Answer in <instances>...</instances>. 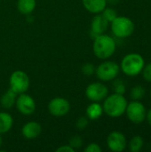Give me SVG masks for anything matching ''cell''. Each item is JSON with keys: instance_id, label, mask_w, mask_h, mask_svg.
<instances>
[{"instance_id": "ffe728a7", "label": "cell", "mask_w": 151, "mask_h": 152, "mask_svg": "<svg viewBox=\"0 0 151 152\" xmlns=\"http://www.w3.org/2000/svg\"><path fill=\"white\" fill-rule=\"evenodd\" d=\"M145 88L142 86H135L132 88L130 92V97L133 99V101H140L142 100L145 95Z\"/></svg>"}, {"instance_id": "ac0fdd59", "label": "cell", "mask_w": 151, "mask_h": 152, "mask_svg": "<svg viewBox=\"0 0 151 152\" xmlns=\"http://www.w3.org/2000/svg\"><path fill=\"white\" fill-rule=\"evenodd\" d=\"M13 125L12 117L7 112H0V134L8 133Z\"/></svg>"}, {"instance_id": "ba28073f", "label": "cell", "mask_w": 151, "mask_h": 152, "mask_svg": "<svg viewBox=\"0 0 151 152\" xmlns=\"http://www.w3.org/2000/svg\"><path fill=\"white\" fill-rule=\"evenodd\" d=\"M108 95L109 89L107 86L101 82L92 83L85 89V96L91 102H100L103 101Z\"/></svg>"}, {"instance_id": "6da1fadb", "label": "cell", "mask_w": 151, "mask_h": 152, "mask_svg": "<svg viewBox=\"0 0 151 152\" xmlns=\"http://www.w3.org/2000/svg\"><path fill=\"white\" fill-rule=\"evenodd\" d=\"M103 101V112L109 117L117 118L125 113L128 102L124 94L114 93L110 95H108Z\"/></svg>"}, {"instance_id": "44dd1931", "label": "cell", "mask_w": 151, "mask_h": 152, "mask_svg": "<svg viewBox=\"0 0 151 152\" xmlns=\"http://www.w3.org/2000/svg\"><path fill=\"white\" fill-rule=\"evenodd\" d=\"M101 15L110 23L112 20H114L118 15H117V12H116V10L114 9V8H112V7H105V9L101 12Z\"/></svg>"}, {"instance_id": "d4e9b609", "label": "cell", "mask_w": 151, "mask_h": 152, "mask_svg": "<svg viewBox=\"0 0 151 152\" xmlns=\"http://www.w3.org/2000/svg\"><path fill=\"white\" fill-rule=\"evenodd\" d=\"M88 123H89V119L86 116L85 117H80L77 119L76 127L78 130H84L88 126Z\"/></svg>"}, {"instance_id": "8992f818", "label": "cell", "mask_w": 151, "mask_h": 152, "mask_svg": "<svg viewBox=\"0 0 151 152\" xmlns=\"http://www.w3.org/2000/svg\"><path fill=\"white\" fill-rule=\"evenodd\" d=\"M10 88L17 94L26 93L29 88L30 81L28 74L22 70H15L10 76Z\"/></svg>"}, {"instance_id": "4fadbf2b", "label": "cell", "mask_w": 151, "mask_h": 152, "mask_svg": "<svg viewBox=\"0 0 151 152\" xmlns=\"http://www.w3.org/2000/svg\"><path fill=\"white\" fill-rule=\"evenodd\" d=\"M42 132V126L38 122H27L21 128V134L24 138L28 140H34L37 138Z\"/></svg>"}, {"instance_id": "484cf974", "label": "cell", "mask_w": 151, "mask_h": 152, "mask_svg": "<svg viewBox=\"0 0 151 152\" xmlns=\"http://www.w3.org/2000/svg\"><path fill=\"white\" fill-rule=\"evenodd\" d=\"M142 77L145 81L151 83V62L144 65L142 69Z\"/></svg>"}, {"instance_id": "d6986e66", "label": "cell", "mask_w": 151, "mask_h": 152, "mask_svg": "<svg viewBox=\"0 0 151 152\" xmlns=\"http://www.w3.org/2000/svg\"><path fill=\"white\" fill-rule=\"evenodd\" d=\"M143 145H144L143 138L140 135H136L130 140L129 144H128V148H129L130 151L139 152L143 148Z\"/></svg>"}, {"instance_id": "83f0119b", "label": "cell", "mask_w": 151, "mask_h": 152, "mask_svg": "<svg viewBox=\"0 0 151 152\" xmlns=\"http://www.w3.org/2000/svg\"><path fill=\"white\" fill-rule=\"evenodd\" d=\"M76 151L69 145H61V147L56 149V152H75Z\"/></svg>"}, {"instance_id": "52a82bcc", "label": "cell", "mask_w": 151, "mask_h": 152, "mask_svg": "<svg viewBox=\"0 0 151 152\" xmlns=\"http://www.w3.org/2000/svg\"><path fill=\"white\" fill-rule=\"evenodd\" d=\"M128 119L134 124H142L146 119L147 110L140 101H132L125 110Z\"/></svg>"}, {"instance_id": "9c48e42d", "label": "cell", "mask_w": 151, "mask_h": 152, "mask_svg": "<svg viewBox=\"0 0 151 152\" xmlns=\"http://www.w3.org/2000/svg\"><path fill=\"white\" fill-rule=\"evenodd\" d=\"M48 111L51 115L56 118L66 116L70 110L69 102L62 97H56L52 99L47 106Z\"/></svg>"}, {"instance_id": "7a4b0ae2", "label": "cell", "mask_w": 151, "mask_h": 152, "mask_svg": "<svg viewBox=\"0 0 151 152\" xmlns=\"http://www.w3.org/2000/svg\"><path fill=\"white\" fill-rule=\"evenodd\" d=\"M93 39V50L97 58L101 60H107L115 53L117 44L113 37L104 33L97 36Z\"/></svg>"}, {"instance_id": "4dcf8cb0", "label": "cell", "mask_w": 151, "mask_h": 152, "mask_svg": "<svg viewBox=\"0 0 151 152\" xmlns=\"http://www.w3.org/2000/svg\"><path fill=\"white\" fill-rule=\"evenodd\" d=\"M2 145H3V139H2V136L0 134V148L2 147Z\"/></svg>"}, {"instance_id": "cb8c5ba5", "label": "cell", "mask_w": 151, "mask_h": 152, "mask_svg": "<svg viewBox=\"0 0 151 152\" xmlns=\"http://www.w3.org/2000/svg\"><path fill=\"white\" fill-rule=\"evenodd\" d=\"M95 66L93 64V63H90V62H87V63H85L83 66H82V72L85 76H87V77H90L92 75H93L95 73Z\"/></svg>"}, {"instance_id": "1f68e13d", "label": "cell", "mask_w": 151, "mask_h": 152, "mask_svg": "<svg viewBox=\"0 0 151 152\" xmlns=\"http://www.w3.org/2000/svg\"><path fill=\"white\" fill-rule=\"evenodd\" d=\"M150 98H151V89H150Z\"/></svg>"}, {"instance_id": "2e32d148", "label": "cell", "mask_w": 151, "mask_h": 152, "mask_svg": "<svg viewBox=\"0 0 151 152\" xmlns=\"http://www.w3.org/2000/svg\"><path fill=\"white\" fill-rule=\"evenodd\" d=\"M36 6V0H18L17 9L21 14H30L34 12Z\"/></svg>"}, {"instance_id": "9a60e30c", "label": "cell", "mask_w": 151, "mask_h": 152, "mask_svg": "<svg viewBox=\"0 0 151 152\" xmlns=\"http://www.w3.org/2000/svg\"><path fill=\"white\" fill-rule=\"evenodd\" d=\"M86 117L90 120H97L99 119L102 114H103V108L99 102H93L91 104H89L85 110Z\"/></svg>"}, {"instance_id": "f546056e", "label": "cell", "mask_w": 151, "mask_h": 152, "mask_svg": "<svg viewBox=\"0 0 151 152\" xmlns=\"http://www.w3.org/2000/svg\"><path fill=\"white\" fill-rule=\"evenodd\" d=\"M118 1H119V0H107L108 3H110V4H116Z\"/></svg>"}, {"instance_id": "7402d4cb", "label": "cell", "mask_w": 151, "mask_h": 152, "mask_svg": "<svg viewBox=\"0 0 151 152\" xmlns=\"http://www.w3.org/2000/svg\"><path fill=\"white\" fill-rule=\"evenodd\" d=\"M115 80V79H114ZM125 85L121 79H117L113 83V91L118 94H125Z\"/></svg>"}, {"instance_id": "7c38bea8", "label": "cell", "mask_w": 151, "mask_h": 152, "mask_svg": "<svg viewBox=\"0 0 151 152\" xmlns=\"http://www.w3.org/2000/svg\"><path fill=\"white\" fill-rule=\"evenodd\" d=\"M109 22L101 15V13H97L91 21V37L95 38L97 36L104 34L109 28Z\"/></svg>"}, {"instance_id": "277c9868", "label": "cell", "mask_w": 151, "mask_h": 152, "mask_svg": "<svg viewBox=\"0 0 151 152\" xmlns=\"http://www.w3.org/2000/svg\"><path fill=\"white\" fill-rule=\"evenodd\" d=\"M111 31L118 38H126L134 31L133 21L125 16H117L111 22Z\"/></svg>"}, {"instance_id": "f1b7e54d", "label": "cell", "mask_w": 151, "mask_h": 152, "mask_svg": "<svg viewBox=\"0 0 151 152\" xmlns=\"http://www.w3.org/2000/svg\"><path fill=\"white\" fill-rule=\"evenodd\" d=\"M146 119L148 121V123L150 124V126H151V109H150L147 111V115H146Z\"/></svg>"}, {"instance_id": "5bb4252c", "label": "cell", "mask_w": 151, "mask_h": 152, "mask_svg": "<svg viewBox=\"0 0 151 152\" xmlns=\"http://www.w3.org/2000/svg\"><path fill=\"white\" fill-rule=\"evenodd\" d=\"M85 9L93 14L101 13L107 6V0H82Z\"/></svg>"}, {"instance_id": "30bf717a", "label": "cell", "mask_w": 151, "mask_h": 152, "mask_svg": "<svg viewBox=\"0 0 151 152\" xmlns=\"http://www.w3.org/2000/svg\"><path fill=\"white\" fill-rule=\"evenodd\" d=\"M16 108L18 110V111L25 116H29L32 115L36 108L35 100L28 94L23 93V94H20L19 96L16 99V102H15Z\"/></svg>"}, {"instance_id": "4316f807", "label": "cell", "mask_w": 151, "mask_h": 152, "mask_svg": "<svg viewBox=\"0 0 151 152\" xmlns=\"http://www.w3.org/2000/svg\"><path fill=\"white\" fill-rule=\"evenodd\" d=\"M84 151H85V152H101V148L98 143L91 142L85 148Z\"/></svg>"}, {"instance_id": "5b68a950", "label": "cell", "mask_w": 151, "mask_h": 152, "mask_svg": "<svg viewBox=\"0 0 151 152\" xmlns=\"http://www.w3.org/2000/svg\"><path fill=\"white\" fill-rule=\"evenodd\" d=\"M120 72V66L112 61H105L95 69V74L99 80L103 82L112 81L117 78Z\"/></svg>"}, {"instance_id": "e0dca14e", "label": "cell", "mask_w": 151, "mask_h": 152, "mask_svg": "<svg viewBox=\"0 0 151 152\" xmlns=\"http://www.w3.org/2000/svg\"><path fill=\"white\" fill-rule=\"evenodd\" d=\"M16 99H17V94L10 88L2 95L0 99V103L3 108L11 109L12 107L15 105Z\"/></svg>"}, {"instance_id": "603a6c76", "label": "cell", "mask_w": 151, "mask_h": 152, "mask_svg": "<svg viewBox=\"0 0 151 152\" xmlns=\"http://www.w3.org/2000/svg\"><path fill=\"white\" fill-rule=\"evenodd\" d=\"M69 144L76 151L77 149H80L83 146V139L79 135H75L69 139Z\"/></svg>"}, {"instance_id": "3957f363", "label": "cell", "mask_w": 151, "mask_h": 152, "mask_svg": "<svg viewBox=\"0 0 151 152\" xmlns=\"http://www.w3.org/2000/svg\"><path fill=\"white\" fill-rule=\"evenodd\" d=\"M144 65L145 61L141 54L137 53H131L122 59L120 69L126 76L136 77L142 71Z\"/></svg>"}, {"instance_id": "8fae6325", "label": "cell", "mask_w": 151, "mask_h": 152, "mask_svg": "<svg viewBox=\"0 0 151 152\" xmlns=\"http://www.w3.org/2000/svg\"><path fill=\"white\" fill-rule=\"evenodd\" d=\"M107 145L111 151L122 152L127 147V141L124 134L113 131L107 137Z\"/></svg>"}]
</instances>
